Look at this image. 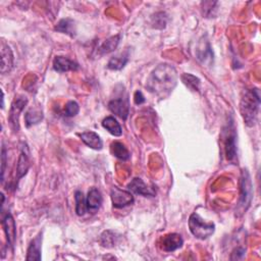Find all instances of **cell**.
I'll return each mask as SVG.
<instances>
[{"label": "cell", "instance_id": "6da1fadb", "mask_svg": "<svg viewBox=\"0 0 261 261\" xmlns=\"http://www.w3.org/2000/svg\"><path fill=\"white\" fill-rule=\"evenodd\" d=\"M176 83L178 72L176 68L168 64H162L153 70L148 78L146 87L149 92L156 96L166 98L176 88Z\"/></svg>", "mask_w": 261, "mask_h": 261}, {"label": "cell", "instance_id": "7a4b0ae2", "mask_svg": "<svg viewBox=\"0 0 261 261\" xmlns=\"http://www.w3.org/2000/svg\"><path fill=\"white\" fill-rule=\"evenodd\" d=\"M260 108V91L253 88L244 91L240 102V112L248 126H253L257 122Z\"/></svg>", "mask_w": 261, "mask_h": 261}, {"label": "cell", "instance_id": "3957f363", "mask_svg": "<svg viewBox=\"0 0 261 261\" xmlns=\"http://www.w3.org/2000/svg\"><path fill=\"white\" fill-rule=\"evenodd\" d=\"M253 198V185L250 174L247 170H243L240 178V198L236 214L238 216L244 214L251 205Z\"/></svg>", "mask_w": 261, "mask_h": 261}, {"label": "cell", "instance_id": "277c9868", "mask_svg": "<svg viewBox=\"0 0 261 261\" xmlns=\"http://www.w3.org/2000/svg\"><path fill=\"white\" fill-rule=\"evenodd\" d=\"M189 228L193 236L200 240H205L212 236L216 226L214 222H206L196 212L192 214L189 218Z\"/></svg>", "mask_w": 261, "mask_h": 261}, {"label": "cell", "instance_id": "5b68a950", "mask_svg": "<svg viewBox=\"0 0 261 261\" xmlns=\"http://www.w3.org/2000/svg\"><path fill=\"white\" fill-rule=\"evenodd\" d=\"M27 104H28V98L22 95L16 96L12 103V108L8 116V122L14 132H18L20 128V122H18L20 116L24 110V108L27 106Z\"/></svg>", "mask_w": 261, "mask_h": 261}, {"label": "cell", "instance_id": "8992f818", "mask_svg": "<svg viewBox=\"0 0 261 261\" xmlns=\"http://www.w3.org/2000/svg\"><path fill=\"white\" fill-rule=\"evenodd\" d=\"M31 166V160H30V150L28 145L26 143L22 144L20 158L16 164V185L18 182V180L27 174L29 168Z\"/></svg>", "mask_w": 261, "mask_h": 261}, {"label": "cell", "instance_id": "52a82bcc", "mask_svg": "<svg viewBox=\"0 0 261 261\" xmlns=\"http://www.w3.org/2000/svg\"><path fill=\"white\" fill-rule=\"evenodd\" d=\"M110 198L112 206L114 208H124L130 204H133L135 198L130 191L114 187L110 192Z\"/></svg>", "mask_w": 261, "mask_h": 261}, {"label": "cell", "instance_id": "ba28073f", "mask_svg": "<svg viewBox=\"0 0 261 261\" xmlns=\"http://www.w3.org/2000/svg\"><path fill=\"white\" fill-rule=\"evenodd\" d=\"M182 244H184V240L180 234L176 232L166 234L160 241V247L164 252H174L180 249Z\"/></svg>", "mask_w": 261, "mask_h": 261}, {"label": "cell", "instance_id": "9c48e42d", "mask_svg": "<svg viewBox=\"0 0 261 261\" xmlns=\"http://www.w3.org/2000/svg\"><path fill=\"white\" fill-rule=\"evenodd\" d=\"M224 150L226 160L232 162L237 156V144H236V130L234 128V124L228 126V132L224 138Z\"/></svg>", "mask_w": 261, "mask_h": 261}, {"label": "cell", "instance_id": "30bf717a", "mask_svg": "<svg viewBox=\"0 0 261 261\" xmlns=\"http://www.w3.org/2000/svg\"><path fill=\"white\" fill-rule=\"evenodd\" d=\"M108 110L120 118L122 120H126L130 114V106H128V101L124 98H116L110 101L108 103Z\"/></svg>", "mask_w": 261, "mask_h": 261}, {"label": "cell", "instance_id": "8fae6325", "mask_svg": "<svg viewBox=\"0 0 261 261\" xmlns=\"http://www.w3.org/2000/svg\"><path fill=\"white\" fill-rule=\"evenodd\" d=\"M2 226H4L8 246H10L14 249V245L16 238V222L10 214H8L2 218Z\"/></svg>", "mask_w": 261, "mask_h": 261}, {"label": "cell", "instance_id": "7c38bea8", "mask_svg": "<svg viewBox=\"0 0 261 261\" xmlns=\"http://www.w3.org/2000/svg\"><path fill=\"white\" fill-rule=\"evenodd\" d=\"M14 54L12 48L4 40L2 41V74L10 72L14 68Z\"/></svg>", "mask_w": 261, "mask_h": 261}, {"label": "cell", "instance_id": "4fadbf2b", "mask_svg": "<svg viewBox=\"0 0 261 261\" xmlns=\"http://www.w3.org/2000/svg\"><path fill=\"white\" fill-rule=\"evenodd\" d=\"M128 187L135 194L142 195L144 197H154L156 194L155 190L153 188L148 187L140 178H135L134 180H132V182H130Z\"/></svg>", "mask_w": 261, "mask_h": 261}, {"label": "cell", "instance_id": "5bb4252c", "mask_svg": "<svg viewBox=\"0 0 261 261\" xmlns=\"http://www.w3.org/2000/svg\"><path fill=\"white\" fill-rule=\"evenodd\" d=\"M103 202V197L100 191L96 188H91L88 192V196L86 198L87 212L91 214H96L99 208L101 207Z\"/></svg>", "mask_w": 261, "mask_h": 261}, {"label": "cell", "instance_id": "9a60e30c", "mask_svg": "<svg viewBox=\"0 0 261 261\" xmlns=\"http://www.w3.org/2000/svg\"><path fill=\"white\" fill-rule=\"evenodd\" d=\"M80 66L76 62L66 56H56L54 60V68L58 72H66L70 70H78Z\"/></svg>", "mask_w": 261, "mask_h": 261}, {"label": "cell", "instance_id": "2e32d148", "mask_svg": "<svg viewBox=\"0 0 261 261\" xmlns=\"http://www.w3.org/2000/svg\"><path fill=\"white\" fill-rule=\"evenodd\" d=\"M41 244H42V232H39L38 236L30 243L26 259L28 261L41 260Z\"/></svg>", "mask_w": 261, "mask_h": 261}, {"label": "cell", "instance_id": "e0dca14e", "mask_svg": "<svg viewBox=\"0 0 261 261\" xmlns=\"http://www.w3.org/2000/svg\"><path fill=\"white\" fill-rule=\"evenodd\" d=\"M79 137L88 147H90L94 150H101L103 147V142H102L100 136L98 134H96L95 132H92V130L81 133V134H79Z\"/></svg>", "mask_w": 261, "mask_h": 261}, {"label": "cell", "instance_id": "ac0fdd59", "mask_svg": "<svg viewBox=\"0 0 261 261\" xmlns=\"http://www.w3.org/2000/svg\"><path fill=\"white\" fill-rule=\"evenodd\" d=\"M102 126L108 130L114 137H120L122 134V128L120 122L114 116H108L102 120Z\"/></svg>", "mask_w": 261, "mask_h": 261}, {"label": "cell", "instance_id": "d6986e66", "mask_svg": "<svg viewBox=\"0 0 261 261\" xmlns=\"http://www.w3.org/2000/svg\"><path fill=\"white\" fill-rule=\"evenodd\" d=\"M197 58L201 62H206L208 60H212L214 58V54H212V46L207 40L204 42H201L200 45L197 48Z\"/></svg>", "mask_w": 261, "mask_h": 261}, {"label": "cell", "instance_id": "ffe728a7", "mask_svg": "<svg viewBox=\"0 0 261 261\" xmlns=\"http://www.w3.org/2000/svg\"><path fill=\"white\" fill-rule=\"evenodd\" d=\"M110 150L112 153L116 156V158L120 160H128L130 158V151L128 150V148L120 142H112L110 145Z\"/></svg>", "mask_w": 261, "mask_h": 261}, {"label": "cell", "instance_id": "44dd1931", "mask_svg": "<svg viewBox=\"0 0 261 261\" xmlns=\"http://www.w3.org/2000/svg\"><path fill=\"white\" fill-rule=\"evenodd\" d=\"M43 120V112L41 108H30L24 114V122L28 128L39 124Z\"/></svg>", "mask_w": 261, "mask_h": 261}, {"label": "cell", "instance_id": "7402d4cb", "mask_svg": "<svg viewBox=\"0 0 261 261\" xmlns=\"http://www.w3.org/2000/svg\"><path fill=\"white\" fill-rule=\"evenodd\" d=\"M56 30L70 35V37H74L76 36V27H74V22L70 18H62L58 22V26L56 27Z\"/></svg>", "mask_w": 261, "mask_h": 261}, {"label": "cell", "instance_id": "603a6c76", "mask_svg": "<svg viewBox=\"0 0 261 261\" xmlns=\"http://www.w3.org/2000/svg\"><path fill=\"white\" fill-rule=\"evenodd\" d=\"M120 40V36H118V35L108 38L106 42H104L100 46V48H99L100 54H110V52L114 51L118 46Z\"/></svg>", "mask_w": 261, "mask_h": 261}, {"label": "cell", "instance_id": "cb8c5ba5", "mask_svg": "<svg viewBox=\"0 0 261 261\" xmlns=\"http://www.w3.org/2000/svg\"><path fill=\"white\" fill-rule=\"evenodd\" d=\"M128 62V56L126 54H120L110 58L108 64V68L112 70H120L126 66Z\"/></svg>", "mask_w": 261, "mask_h": 261}, {"label": "cell", "instance_id": "d4e9b609", "mask_svg": "<svg viewBox=\"0 0 261 261\" xmlns=\"http://www.w3.org/2000/svg\"><path fill=\"white\" fill-rule=\"evenodd\" d=\"M74 200H76V212L79 216H83L87 212V204L86 198L81 191H76L74 193Z\"/></svg>", "mask_w": 261, "mask_h": 261}, {"label": "cell", "instance_id": "484cf974", "mask_svg": "<svg viewBox=\"0 0 261 261\" xmlns=\"http://www.w3.org/2000/svg\"><path fill=\"white\" fill-rule=\"evenodd\" d=\"M180 79H182V83H184L192 91H199L200 90L201 82L197 76H195L191 74H184L180 76Z\"/></svg>", "mask_w": 261, "mask_h": 261}, {"label": "cell", "instance_id": "4316f807", "mask_svg": "<svg viewBox=\"0 0 261 261\" xmlns=\"http://www.w3.org/2000/svg\"><path fill=\"white\" fill-rule=\"evenodd\" d=\"M100 243L103 247L112 248L114 246V234L110 230L104 232L100 237Z\"/></svg>", "mask_w": 261, "mask_h": 261}, {"label": "cell", "instance_id": "83f0119b", "mask_svg": "<svg viewBox=\"0 0 261 261\" xmlns=\"http://www.w3.org/2000/svg\"><path fill=\"white\" fill-rule=\"evenodd\" d=\"M80 112V106L76 101H68L64 108V116L68 118H74Z\"/></svg>", "mask_w": 261, "mask_h": 261}, {"label": "cell", "instance_id": "f1b7e54d", "mask_svg": "<svg viewBox=\"0 0 261 261\" xmlns=\"http://www.w3.org/2000/svg\"><path fill=\"white\" fill-rule=\"evenodd\" d=\"M246 249L243 247H237L234 248L230 255V260H241L245 257Z\"/></svg>", "mask_w": 261, "mask_h": 261}, {"label": "cell", "instance_id": "f546056e", "mask_svg": "<svg viewBox=\"0 0 261 261\" xmlns=\"http://www.w3.org/2000/svg\"><path fill=\"white\" fill-rule=\"evenodd\" d=\"M6 166V148L4 145L2 146V182L4 180Z\"/></svg>", "mask_w": 261, "mask_h": 261}, {"label": "cell", "instance_id": "4dcf8cb0", "mask_svg": "<svg viewBox=\"0 0 261 261\" xmlns=\"http://www.w3.org/2000/svg\"><path fill=\"white\" fill-rule=\"evenodd\" d=\"M134 101L137 106H141V104H143L146 101V99L141 91H136L135 96H134Z\"/></svg>", "mask_w": 261, "mask_h": 261}]
</instances>
